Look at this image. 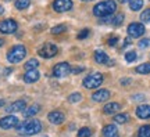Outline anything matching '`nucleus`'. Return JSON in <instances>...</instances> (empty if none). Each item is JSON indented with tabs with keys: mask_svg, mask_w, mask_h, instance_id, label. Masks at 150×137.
<instances>
[{
	"mask_svg": "<svg viewBox=\"0 0 150 137\" xmlns=\"http://www.w3.org/2000/svg\"><path fill=\"white\" fill-rule=\"evenodd\" d=\"M17 130L25 136H33L42 130V122L39 119H27L22 123H18Z\"/></svg>",
	"mask_w": 150,
	"mask_h": 137,
	"instance_id": "nucleus-1",
	"label": "nucleus"
},
{
	"mask_svg": "<svg viewBox=\"0 0 150 137\" xmlns=\"http://www.w3.org/2000/svg\"><path fill=\"white\" fill-rule=\"evenodd\" d=\"M117 10V4L114 0H106V1H100L93 7V14L97 18H103V17L111 15L114 11Z\"/></svg>",
	"mask_w": 150,
	"mask_h": 137,
	"instance_id": "nucleus-2",
	"label": "nucleus"
},
{
	"mask_svg": "<svg viewBox=\"0 0 150 137\" xmlns=\"http://www.w3.org/2000/svg\"><path fill=\"white\" fill-rule=\"evenodd\" d=\"M25 56H27V47L22 46V44H16L7 53V60L11 64H17V63H21L22 60L25 58Z\"/></svg>",
	"mask_w": 150,
	"mask_h": 137,
	"instance_id": "nucleus-3",
	"label": "nucleus"
},
{
	"mask_svg": "<svg viewBox=\"0 0 150 137\" xmlns=\"http://www.w3.org/2000/svg\"><path fill=\"white\" fill-rule=\"evenodd\" d=\"M103 79L104 78H103V75L100 72H95V74L88 75L85 79H83L82 84H83V87H86V89H96V87H99L103 83Z\"/></svg>",
	"mask_w": 150,
	"mask_h": 137,
	"instance_id": "nucleus-4",
	"label": "nucleus"
},
{
	"mask_svg": "<svg viewBox=\"0 0 150 137\" xmlns=\"http://www.w3.org/2000/svg\"><path fill=\"white\" fill-rule=\"evenodd\" d=\"M57 53H59V48L53 43H45L42 47L38 50V54L42 58H53L54 56H57Z\"/></svg>",
	"mask_w": 150,
	"mask_h": 137,
	"instance_id": "nucleus-5",
	"label": "nucleus"
},
{
	"mask_svg": "<svg viewBox=\"0 0 150 137\" xmlns=\"http://www.w3.org/2000/svg\"><path fill=\"white\" fill-rule=\"evenodd\" d=\"M18 118L16 115H7V116H3L0 119V129H4V130H8V129H13V127H17L18 126Z\"/></svg>",
	"mask_w": 150,
	"mask_h": 137,
	"instance_id": "nucleus-6",
	"label": "nucleus"
},
{
	"mask_svg": "<svg viewBox=\"0 0 150 137\" xmlns=\"http://www.w3.org/2000/svg\"><path fill=\"white\" fill-rule=\"evenodd\" d=\"M68 74H71V67L68 63H59L54 65L53 75L56 78H64Z\"/></svg>",
	"mask_w": 150,
	"mask_h": 137,
	"instance_id": "nucleus-7",
	"label": "nucleus"
},
{
	"mask_svg": "<svg viewBox=\"0 0 150 137\" xmlns=\"http://www.w3.org/2000/svg\"><path fill=\"white\" fill-rule=\"evenodd\" d=\"M18 29V24L14 20H4L0 22V32L4 35H11Z\"/></svg>",
	"mask_w": 150,
	"mask_h": 137,
	"instance_id": "nucleus-8",
	"label": "nucleus"
},
{
	"mask_svg": "<svg viewBox=\"0 0 150 137\" xmlns=\"http://www.w3.org/2000/svg\"><path fill=\"white\" fill-rule=\"evenodd\" d=\"M127 32H128V35L131 37H140L145 33V27H143V24H140V22H132V24L128 25Z\"/></svg>",
	"mask_w": 150,
	"mask_h": 137,
	"instance_id": "nucleus-9",
	"label": "nucleus"
},
{
	"mask_svg": "<svg viewBox=\"0 0 150 137\" xmlns=\"http://www.w3.org/2000/svg\"><path fill=\"white\" fill-rule=\"evenodd\" d=\"M72 8V1L71 0H54L53 1V10L57 13H65Z\"/></svg>",
	"mask_w": 150,
	"mask_h": 137,
	"instance_id": "nucleus-10",
	"label": "nucleus"
},
{
	"mask_svg": "<svg viewBox=\"0 0 150 137\" xmlns=\"http://www.w3.org/2000/svg\"><path fill=\"white\" fill-rule=\"evenodd\" d=\"M27 108V101L25 100H17L14 101L13 104L6 108V111L8 112V114H14V112H20V111H24Z\"/></svg>",
	"mask_w": 150,
	"mask_h": 137,
	"instance_id": "nucleus-11",
	"label": "nucleus"
},
{
	"mask_svg": "<svg viewBox=\"0 0 150 137\" xmlns=\"http://www.w3.org/2000/svg\"><path fill=\"white\" fill-rule=\"evenodd\" d=\"M47 119H49V122L53 123V125H61L65 119V115L61 111H52L47 115Z\"/></svg>",
	"mask_w": 150,
	"mask_h": 137,
	"instance_id": "nucleus-12",
	"label": "nucleus"
},
{
	"mask_svg": "<svg viewBox=\"0 0 150 137\" xmlns=\"http://www.w3.org/2000/svg\"><path fill=\"white\" fill-rule=\"evenodd\" d=\"M108 97H110V91L107 89H100L92 94V100L96 103H103V101H107Z\"/></svg>",
	"mask_w": 150,
	"mask_h": 137,
	"instance_id": "nucleus-13",
	"label": "nucleus"
},
{
	"mask_svg": "<svg viewBox=\"0 0 150 137\" xmlns=\"http://www.w3.org/2000/svg\"><path fill=\"white\" fill-rule=\"evenodd\" d=\"M40 78V74L38 69H32V71H27L24 75V82L25 83H35Z\"/></svg>",
	"mask_w": 150,
	"mask_h": 137,
	"instance_id": "nucleus-14",
	"label": "nucleus"
},
{
	"mask_svg": "<svg viewBox=\"0 0 150 137\" xmlns=\"http://www.w3.org/2000/svg\"><path fill=\"white\" fill-rule=\"evenodd\" d=\"M136 116L140 119H149L150 118V105L147 104H142L136 108Z\"/></svg>",
	"mask_w": 150,
	"mask_h": 137,
	"instance_id": "nucleus-15",
	"label": "nucleus"
},
{
	"mask_svg": "<svg viewBox=\"0 0 150 137\" xmlns=\"http://www.w3.org/2000/svg\"><path fill=\"white\" fill-rule=\"evenodd\" d=\"M120 110H121V105H120L118 103H108V104L104 105L103 112L107 114V115H111V114H117Z\"/></svg>",
	"mask_w": 150,
	"mask_h": 137,
	"instance_id": "nucleus-16",
	"label": "nucleus"
},
{
	"mask_svg": "<svg viewBox=\"0 0 150 137\" xmlns=\"http://www.w3.org/2000/svg\"><path fill=\"white\" fill-rule=\"evenodd\" d=\"M93 58H95V61H96L97 64H107L108 61H110L108 56L104 53V51H102V50H96L95 54H93Z\"/></svg>",
	"mask_w": 150,
	"mask_h": 137,
	"instance_id": "nucleus-17",
	"label": "nucleus"
},
{
	"mask_svg": "<svg viewBox=\"0 0 150 137\" xmlns=\"http://www.w3.org/2000/svg\"><path fill=\"white\" fill-rule=\"evenodd\" d=\"M39 111H40V107L38 104H33L31 107H27L25 110L22 111V114H24V118H32V116L36 115Z\"/></svg>",
	"mask_w": 150,
	"mask_h": 137,
	"instance_id": "nucleus-18",
	"label": "nucleus"
},
{
	"mask_svg": "<svg viewBox=\"0 0 150 137\" xmlns=\"http://www.w3.org/2000/svg\"><path fill=\"white\" fill-rule=\"evenodd\" d=\"M103 137H118V130L115 125H107L103 129Z\"/></svg>",
	"mask_w": 150,
	"mask_h": 137,
	"instance_id": "nucleus-19",
	"label": "nucleus"
},
{
	"mask_svg": "<svg viewBox=\"0 0 150 137\" xmlns=\"http://www.w3.org/2000/svg\"><path fill=\"white\" fill-rule=\"evenodd\" d=\"M135 71H136L138 74H140V75L150 74V63H145V64H142V65H138Z\"/></svg>",
	"mask_w": 150,
	"mask_h": 137,
	"instance_id": "nucleus-20",
	"label": "nucleus"
},
{
	"mask_svg": "<svg viewBox=\"0 0 150 137\" xmlns=\"http://www.w3.org/2000/svg\"><path fill=\"white\" fill-rule=\"evenodd\" d=\"M114 121H115V123H120V125L127 123L129 121V115L128 114H117V115L114 116Z\"/></svg>",
	"mask_w": 150,
	"mask_h": 137,
	"instance_id": "nucleus-21",
	"label": "nucleus"
},
{
	"mask_svg": "<svg viewBox=\"0 0 150 137\" xmlns=\"http://www.w3.org/2000/svg\"><path fill=\"white\" fill-rule=\"evenodd\" d=\"M38 67H39V61H38L36 58H31L28 63H25V69H27V71L38 69Z\"/></svg>",
	"mask_w": 150,
	"mask_h": 137,
	"instance_id": "nucleus-22",
	"label": "nucleus"
},
{
	"mask_svg": "<svg viewBox=\"0 0 150 137\" xmlns=\"http://www.w3.org/2000/svg\"><path fill=\"white\" fill-rule=\"evenodd\" d=\"M143 6V0H131L129 1V7L132 11H139Z\"/></svg>",
	"mask_w": 150,
	"mask_h": 137,
	"instance_id": "nucleus-23",
	"label": "nucleus"
},
{
	"mask_svg": "<svg viewBox=\"0 0 150 137\" xmlns=\"http://www.w3.org/2000/svg\"><path fill=\"white\" fill-rule=\"evenodd\" d=\"M138 137H150V125H145V126L139 127Z\"/></svg>",
	"mask_w": 150,
	"mask_h": 137,
	"instance_id": "nucleus-24",
	"label": "nucleus"
},
{
	"mask_svg": "<svg viewBox=\"0 0 150 137\" xmlns=\"http://www.w3.org/2000/svg\"><path fill=\"white\" fill-rule=\"evenodd\" d=\"M28 7H29V0H17L16 1L17 10H25Z\"/></svg>",
	"mask_w": 150,
	"mask_h": 137,
	"instance_id": "nucleus-25",
	"label": "nucleus"
},
{
	"mask_svg": "<svg viewBox=\"0 0 150 137\" xmlns=\"http://www.w3.org/2000/svg\"><path fill=\"white\" fill-rule=\"evenodd\" d=\"M122 22H124V14H118V15L112 17V21H111L112 25H115V27H120V25H121Z\"/></svg>",
	"mask_w": 150,
	"mask_h": 137,
	"instance_id": "nucleus-26",
	"label": "nucleus"
},
{
	"mask_svg": "<svg viewBox=\"0 0 150 137\" xmlns=\"http://www.w3.org/2000/svg\"><path fill=\"white\" fill-rule=\"evenodd\" d=\"M91 136H92V130L89 127H82L78 132V137H91Z\"/></svg>",
	"mask_w": 150,
	"mask_h": 137,
	"instance_id": "nucleus-27",
	"label": "nucleus"
},
{
	"mask_svg": "<svg viewBox=\"0 0 150 137\" xmlns=\"http://www.w3.org/2000/svg\"><path fill=\"white\" fill-rule=\"evenodd\" d=\"M65 25H56V27L52 28V33L53 35H60V33H63L65 31Z\"/></svg>",
	"mask_w": 150,
	"mask_h": 137,
	"instance_id": "nucleus-28",
	"label": "nucleus"
},
{
	"mask_svg": "<svg viewBox=\"0 0 150 137\" xmlns=\"http://www.w3.org/2000/svg\"><path fill=\"white\" fill-rule=\"evenodd\" d=\"M140 21L142 22H150V8L145 10L140 14Z\"/></svg>",
	"mask_w": 150,
	"mask_h": 137,
	"instance_id": "nucleus-29",
	"label": "nucleus"
},
{
	"mask_svg": "<svg viewBox=\"0 0 150 137\" xmlns=\"http://www.w3.org/2000/svg\"><path fill=\"white\" fill-rule=\"evenodd\" d=\"M82 100V96H81V93H72V94L68 97V101L70 103H78V101Z\"/></svg>",
	"mask_w": 150,
	"mask_h": 137,
	"instance_id": "nucleus-30",
	"label": "nucleus"
},
{
	"mask_svg": "<svg viewBox=\"0 0 150 137\" xmlns=\"http://www.w3.org/2000/svg\"><path fill=\"white\" fill-rule=\"evenodd\" d=\"M136 51H128V53L125 54V60L128 61V63H134L135 60H136Z\"/></svg>",
	"mask_w": 150,
	"mask_h": 137,
	"instance_id": "nucleus-31",
	"label": "nucleus"
},
{
	"mask_svg": "<svg viewBox=\"0 0 150 137\" xmlns=\"http://www.w3.org/2000/svg\"><path fill=\"white\" fill-rule=\"evenodd\" d=\"M89 36V29L86 28V29H82V31L78 33V39L79 40H83V39H86V37Z\"/></svg>",
	"mask_w": 150,
	"mask_h": 137,
	"instance_id": "nucleus-32",
	"label": "nucleus"
},
{
	"mask_svg": "<svg viewBox=\"0 0 150 137\" xmlns=\"http://www.w3.org/2000/svg\"><path fill=\"white\" fill-rule=\"evenodd\" d=\"M150 46V39L149 37H145V39H142L139 42V47L140 48H145V47H149Z\"/></svg>",
	"mask_w": 150,
	"mask_h": 137,
	"instance_id": "nucleus-33",
	"label": "nucleus"
},
{
	"mask_svg": "<svg viewBox=\"0 0 150 137\" xmlns=\"http://www.w3.org/2000/svg\"><path fill=\"white\" fill-rule=\"evenodd\" d=\"M85 71V68L83 67H76V68H71V72L74 75H78V74H81V72H83Z\"/></svg>",
	"mask_w": 150,
	"mask_h": 137,
	"instance_id": "nucleus-34",
	"label": "nucleus"
},
{
	"mask_svg": "<svg viewBox=\"0 0 150 137\" xmlns=\"http://www.w3.org/2000/svg\"><path fill=\"white\" fill-rule=\"evenodd\" d=\"M117 43H118V37L112 36V37H110V39H108V44H110V46H115Z\"/></svg>",
	"mask_w": 150,
	"mask_h": 137,
	"instance_id": "nucleus-35",
	"label": "nucleus"
},
{
	"mask_svg": "<svg viewBox=\"0 0 150 137\" xmlns=\"http://www.w3.org/2000/svg\"><path fill=\"white\" fill-rule=\"evenodd\" d=\"M111 21H112V17H111V15L103 17V20H102L103 24H111Z\"/></svg>",
	"mask_w": 150,
	"mask_h": 137,
	"instance_id": "nucleus-36",
	"label": "nucleus"
},
{
	"mask_svg": "<svg viewBox=\"0 0 150 137\" xmlns=\"http://www.w3.org/2000/svg\"><path fill=\"white\" fill-rule=\"evenodd\" d=\"M121 83H122L124 86H127L128 83H131V79H122V80H121Z\"/></svg>",
	"mask_w": 150,
	"mask_h": 137,
	"instance_id": "nucleus-37",
	"label": "nucleus"
},
{
	"mask_svg": "<svg viewBox=\"0 0 150 137\" xmlns=\"http://www.w3.org/2000/svg\"><path fill=\"white\" fill-rule=\"evenodd\" d=\"M135 100H143L145 97H143V94H138V97H134Z\"/></svg>",
	"mask_w": 150,
	"mask_h": 137,
	"instance_id": "nucleus-38",
	"label": "nucleus"
},
{
	"mask_svg": "<svg viewBox=\"0 0 150 137\" xmlns=\"http://www.w3.org/2000/svg\"><path fill=\"white\" fill-rule=\"evenodd\" d=\"M3 14H4V7L0 6V15H3Z\"/></svg>",
	"mask_w": 150,
	"mask_h": 137,
	"instance_id": "nucleus-39",
	"label": "nucleus"
},
{
	"mask_svg": "<svg viewBox=\"0 0 150 137\" xmlns=\"http://www.w3.org/2000/svg\"><path fill=\"white\" fill-rule=\"evenodd\" d=\"M3 105H4V100H3V98H0V108H1Z\"/></svg>",
	"mask_w": 150,
	"mask_h": 137,
	"instance_id": "nucleus-40",
	"label": "nucleus"
},
{
	"mask_svg": "<svg viewBox=\"0 0 150 137\" xmlns=\"http://www.w3.org/2000/svg\"><path fill=\"white\" fill-rule=\"evenodd\" d=\"M118 1H120V3H129L131 0H118Z\"/></svg>",
	"mask_w": 150,
	"mask_h": 137,
	"instance_id": "nucleus-41",
	"label": "nucleus"
},
{
	"mask_svg": "<svg viewBox=\"0 0 150 137\" xmlns=\"http://www.w3.org/2000/svg\"><path fill=\"white\" fill-rule=\"evenodd\" d=\"M3 44H4V40H3V39H0V47H1Z\"/></svg>",
	"mask_w": 150,
	"mask_h": 137,
	"instance_id": "nucleus-42",
	"label": "nucleus"
},
{
	"mask_svg": "<svg viewBox=\"0 0 150 137\" xmlns=\"http://www.w3.org/2000/svg\"><path fill=\"white\" fill-rule=\"evenodd\" d=\"M82 1H92V0H82Z\"/></svg>",
	"mask_w": 150,
	"mask_h": 137,
	"instance_id": "nucleus-43",
	"label": "nucleus"
},
{
	"mask_svg": "<svg viewBox=\"0 0 150 137\" xmlns=\"http://www.w3.org/2000/svg\"><path fill=\"white\" fill-rule=\"evenodd\" d=\"M6 1H10V0H6Z\"/></svg>",
	"mask_w": 150,
	"mask_h": 137,
	"instance_id": "nucleus-44",
	"label": "nucleus"
}]
</instances>
